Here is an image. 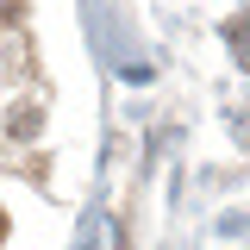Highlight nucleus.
<instances>
[{
  "label": "nucleus",
  "instance_id": "f257e3e1",
  "mask_svg": "<svg viewBox=\"0 0 250 250\" xmlns=\"http://www.w3.org/2000/svg\"><path fill=\"white\" fill-rule=\"evenodd\" d=\"M0 238H6V219H0Z\"/></svg>",
  "mask_w": 250,
  "mask_h": 250
}]
</instances>
